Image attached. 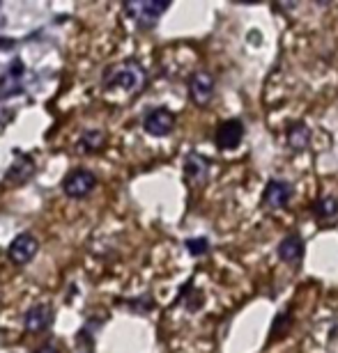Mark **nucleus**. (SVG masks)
I'll return each instance as SVG.
<instances>
[{
    "mask_svg": "<svg viewBox=\"0 0 338 353\" xmlns=\"http://www.w3.org/2000/svg\"><path fill=\"white\" fill-rule=\"evenodd\" d=\"M95 186H97V176L90 170H72L62 179V190L72 200H81V197L90 195Z\"/></svg>",
    "mask_w": 338,
    "mask_h": 353,
    "instance_id": "7ed1b4c3",
    "label": "nucleus"
},
{
    "mask_svg": "<svg viewBox=\"0 0 338 353\" xmlns=\"http://www.w3.org/2000/svg\"><path fill=\"white\" fill-rule=\"evenodd\" d=\"M24 62L14 60L10 69L5 72V76L0 79V97H12L17 94V92H21V81H24Z\"/></svg>",
    "mask_w": 338,
    "mask_h": 353,
    "instance_id": "9d476101",
    "label": "nucleus"
},
{
    "mask_svg": "<svg viewBox=\"0 0 338 353\" xmlns=\"http://www.w3.org/2000/svg\"><path fill=\"white\" fill-rule=\"evenodd\" d=\"M37 353H60V351L55 349L53 344H44V347H39V349H37Z\"/></svg>",
    "mask_w": 338,
    "mask_h": 353,
    "instance_id": "a211bd4d",
    "label": "nucleus"
},
{
    "mask_svg": "<svg viewBox=\"0 0 338 353\" xmlns=\"http://www.w3.org/2000/svg\"><path fill=\"white\" fill-rule=\"evenodd\" d=\"M214 94V79L207 72H196L189 79V97L196 105L209 103V99Z\"/></svg>",
    "mask_w": 338,
    "mask_h": 353,
    "instance_id": "39448f33",
    "label": "nucleus"
},
{
    "mask_svg": "<svg viewBox=\"0 0 338 353\" xmlns=\"http://www.w3.org/2000/svg\"><path fill=\"white\" fill-rule=\"evenodd\" d=\"M175 126V115L168 108H154L145 115L143 119V129L150 133V136L164 138L173 131Z\"/></svg>",
    "mask_w": 338,
    "mask_h": 353,
    "instance_id": "20e7f679",
    "label": "nucleus"
},
{
    "mask_svg": "<svg viewBox=\"0 0 338 353\" xmlns=\"http://www.w3.org/2000/svg\"><path fill=\"white\" fill-rule=\"evenodd\" d=\"M37 250H39V243L32 234H19L10 243V259L19 266L30 264L32 257L37 255Z\"/></svg>",
    "mask_w": 338,
    "mask_h": 353,
    "instance_id": "423d86ee",
    "label": "nucleus"
},
{
    "mask_svg": "<svg viewBox=\"0 0 338 353\" xmlns=\"http://www.w3.org/2000/svg\"><path fill=\"white\" fill-rule=\"evenodd\" d=\"M313 214L322 218V221H325V218H332L338 214V202L334 197H320V200L313 204Z\"/></svg>",
    "mask_w": 338,
    "mask_h": 353,
    "instance_id": "2eb2a0df",
    "label": "nucleus"
},
{
    "mask_svg": "<svg viewBox=\"0 0 338 353\" xmlns=\"http://www.w3.org/2000/svg\"><path fill=\"white\" fill-rule=\"evenodd\" d=\"M126 14L136 21L140 28H154L159 17L168 10V3H157V0H143V3H126Z\"/></svg>",
    "mask_w": 338,
    "mask_h": 353,
    "instance_id": "f03ea898",
    "label": "nucleus"
},
{
    "mask_svg": "<svg viewBox=\"0 0 338 353\" xmlns=\"http://www.w3.org/2000/svg\"><path fill=\"white\" fill-rule=\"evenodd\" d=\"M145 85V69L136 60L118 62L106 69L104 74V88L106 90H122L126 94H136Z\"/></svg>",
    "mask_w": 338,
    "mask_h": 353,
    "instance_id": "f257e3e1",
    "label": "nucleus"
},
{
    "mask_svg": "<svg viewBox=\"0 0 338 353\" xmlns=\"http://www.w3.org/2000/svg\"><path fill=\"white\" fill-rule=\"evenodd\" d=\"M244 138V124L239 119H228L216 129V145L219 150H235Z\"/></svg>",
    "mask_w": 338,
    "mask_h": 353,
    "instance_id": "6e6552de",
    "label": "nucleus"
},
{
    "mask_svg": "<svg viewBox=\"0 0 338 353\" xmlns=\"http://www.w3.org/2000/svg\"><path fill=\"white\" fill-rule=\"evenodd\" d=\"M288 145H290L294 152L306 150V145H308V129H306L304 124H292L290 129H288Z\"/></svg>",
    "mask_w": 338,
    "mask_h": 353,
    "instance_id": "ddd939ff",
    "label": "nucleus"
},
{
    "mask_svg": "<svg viewBox=\"0 0 338 353\" xmlns=\"http://www.w3.org/2000/svg\"><path fill=\"white\" fill-rule=\"evenodd\" d=\"M207 170H209V163L207 159H203L200 154H189L187 161H185V172L191 181H203L207 176Z\"/></svg>",
    "mask_w": 338,
    "mask_h": 353,
    "instance_id": "f8f14e48",
    "label": "nucleus"
},
{
    "mask_svg": "<svg viewBox=\"0 0 338 353\" xmlns=\"http://www.w3.org/2000/svg\"><path fill=\"white\" fill-rule=\"evenodd\" d=\"M32 170H35V168H32V161L30 159H24V165H21V163H14L12 165V170L10 172H7V179H10V181H26L28 179V176H30L32 174Z\"/></svg>",
    "mask_w": 338,
    "mask_h": 353,
    "instance_id": "dca6fc26",
    "label": "nucleus"
},
{
    "mask_svg": "<svg viewBox=\"0 0 338 353\" xmlns=\"http://www.w3.org/2000/svg\"><path fill=\"white\" fill-rule=\"evenodd\" d=\"M209 248V243H207V239H187V250L191 252V255H203V252H207Z\"/></svg>",
    "mask_w": 338,
    "mask_h": 353,
    "instance_id": "f3484780",
    "label": "nucleus"
},
{
    "mask_svg": "<svg viewBox=\"0 0 338 353\" xmlns=\"http://www.w3.org/2000/svg\"><path fill=\"white\" fill-rule=\"evenodd\" d=\"M53 319V312L48 305H32L24 316L26 330L28 333H41V330L48 328V323Z\"/></svg>",
    "mask_w": 338,
    "mask_h": 353,
    "instance_id": "1a4fd4ad",
    "label": "nucleus"
},
{
    "mask_svg": "<svg viewBox=\"0 0 338 353\" xmlns=\"http://www.w3.org/2000/svg\"><path fill=\"white\" fill-rule=\"evenodd\" d=\"M102 145H104V133H102L100 129H88V131H83V136H81V140H79L81 152H86V154L97 152Z\"/></svg>",
    "mask_w": 338,
    "mask_h": 353,
    "instance_id": "4468645a",
    "label": "nucleus"
},
{
    "mask_svg": "<svg viewBox=\"0 0 338 353\" xmlns=\"http://www.w3.org/2000/svg\"><path fill=\"white\" fill-rule=\"evenodd\" d=\"M290 197H292V186H290V183L274 179V181L267 183V188H265V193H263V202H265L267 209H283L285 204L290 202Z\"/></svg>",
    "mask_w": 338,
    "mask_h": 353,
    "instance_id": "0eeeda50",
    "label": "nucleus"
},
{
    "mask_svg": "<svg viewBox=\"0 0 338 353\" xmlns=\"http://www.w3.org/2000/svg\"><path fill=\"white\" fill-rule=\"evenodd\" d=\"M279 257L288 264H299L301 257H304V243H301L299 236H285L279 245Z\"/></svg>",
    "mask_w": 338,
    "mask_h": 353,
    "instance_id": "9b49d317",
    "label": "nucleus"
}]
</instances>
